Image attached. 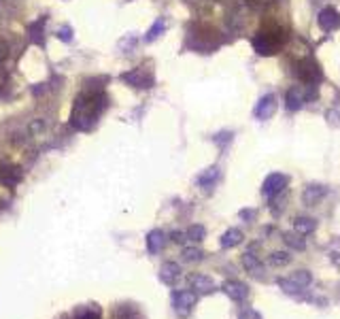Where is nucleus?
<instances>
[{"instance_id": "nucleus-22", "label": "nucleus", "mask_w": 340, "mask_h": 319, "mask_svg": "<svg viewBox=\"0 0 340 319\" xmlns=\"http://www.w3.org/2000/svg\"><path fill=\"white\" fill-rule=\"evenodd\" d=\"M185 236H187V241L200 243V241H204V236H207V228L200 226V224H194L185 230Z\"/></svg>"}, {"instance_id": "nucleus-4", "label": "nucleus", "mask_w": 340, "mask_h": 319, "mask_svg": "<svg viewBox=\"0 0 340 319\" xmlns=\"http://www.w3.org/2000/svg\"><path fill=\"white\" fill-rule=\"evenodd\" d=\"M279 45H281V39H274L268 32L257 34L253 39V49L259 56H272V53H276V49H279Z\"/></svg>"}, {"instance_id": "nucleus-3", "label": "nucleus", "mask_w": 340, "mask_h": 319, "mask_svg": "<svg viewBox=\"0 0 340 319\" xmlns=\"http://www.w3.org/2000/svg\"><path fill=\"white\" fill-rule=\"evenodd\" d=\"M196 302H198V294L194 289H179L173 294V306L179 315H190Z\"/></svg>"}, {"instance_id": "nucleus-26", "label": "nucleus", "mask_w": 340, "mask_h": 319, "mask_svg": "<svg viewBox=\"0 0 340 319\" xmlns=\"http://www.w3.org/2000/svg\"><path fill=\"white\" fill-rule=\"evenodd\" d=\"M268 262H270L272 266H287L291 262V255L287 251H272Z\"/></svg>"}, {"instance_id": "nucleus-9", "label": "nucleus", "mask_w": 340, "mask_h": 319, "mask_svg": "<svg viewBox=\"0 0 340 319\" xmlns=\"http://www.w3.org/2000/svg\"><path fill=\"white\" fill-rule=\"evenodd\" d=\"M276 111V98L274 94H266L259 98L257 106H255V117L257 119H270Z\"/></svg>"}, {"instance_id": "nucleus-25", "label": "nucleus", "mask_w": 340, "mask_h": 319, "mask_svg": "<svg viewBox=\"0 0 340 319\" xmlns=\"http://www.w3.org/2000/svg\"><path fill=\"white\" fill-rule=\"evenodd\" d=\"M77 319H100V308L98 304H89V306H83L77 311Z\"/></svg>"}, {"instance_id": "nucleus-2", "label": "nucleus", "mask_w": 340, "mask_h": 319, "mask_svg": "<svg viewBox=\"0 0 340 319\" xmlns=\"http://www.w3.org/2000/svg\"><path fill=\"white\" fill-rule=\"evenodd\" d=\"M312 283V274L308 270H296L293 274L285 279H279V287L285 291V294H300L302 289H306L308 285Z\"/></svg>"}, {"instance_id": "nucleus-19", "label": "nucleus", "mask_w": 340, "mask_h": 319, "mask_svg": "<svg viewBox=\"0 0 340 319\" xmlns=\"http://www.w3.org/2000/svg\"><path fill=\"white\" fill-rule=\"evenodd\" d=\"M243 266L247 268V272L253 274V277H262V274H264V266H262V262H259L257 255H253L251 251H247V253L243 255Z\"/></svg>"}, {"instance_id": "nucleus-14", "label": "nucleus", "mask_w": 340, "mask_h": 319, "mask_svg": "<svg viewBox=\"0 0 340 319\" xmlns=\"http://www.w3.org/2000/svg\"><path fill=\"white\" fill-rule=\"evenodd\" d=\"M319 26L323 30H336L338 26H340V15H338V11L336 9H332V7H327V9H323V11L319 13Z\"/></svg>"}, {"instance_id": "nucleus-31", "label": "nucleus", "mask_w": 340, "mask_h": 319, "mask_svg": "<svg viewBox=\"0 0 340 319\" xmlns=\"http://www.w3.org/2000/svg\"><path fill=\"white\" fill-rule=\"evenodd\" d=\"M327 119L332 126H340V111L338 109H332V111H327Z\"/></svg>"}, {"instance_id": "nucleus-12", "label": "nucleus", "mask_w": 340, "mask_h": 319, "mask_svg": "<svg viewBox=\"0 0 340 319\" xmlns=\"http://www.w3.org/2000/svg\"><path fill=\"white\" fill-rule=\"evenodd\" d=\"M111 319H145V315L140 313V308L136 304L123 302V304H117L111 311Z\"/></svg>"}, {"instance_id": "nucleus-35", "label": "nucleus", "mask_w": 340, "mask_h": 319, "mask_svg": "<svg viewBox=\"0 0 340 319\" xmlns=\"http://www.w3.org/2000/svg\"><path fill=\"white\" fill-rule=\"evenodd\" d=\"M173 241L175 243H183V241H187V236H185V232H173Z\"/></svg>"}, {"instance_id": "nucleus-32", "label": "nucleus", "mask_w": 340, "mask_h": 319, "mask_svg": "<svg viewBox=\"0 0 340 319\" xmlns=\"http://www.w3.org/2000/svg\"><path fill=\"white\" fill-rule=\"evenodd\" d=\"M9 58V43L5 39H0V64Z\"/></svg>"}, {"instance_id": "nucleus-34", "label": "nucleus", "mask_w": 340, "mask_h": 319, "mask_svg": "<svg viewBox=\"0 0 340 319\" xmlns=\"http://www.w3.org/2000/svg\"><path fill=\"white\" fill-rule=\"evenodd\" d=\"M230 138H232V134H230V132H219V134L215 136V143H219V145H226Z\"/></svg>"}, {"instance_id": "nucleus-10", "label": "nucleus", "mask_w": 340, "mask_h": 319, "mask_svg": "<svg viewBox=\"0 0 340 319\" xmlns=\"http://www.w3.org/2000/svg\"><path fill=\"white\" fill-rule=\"evenodd\" d=\"M221 287L232 300H234V302H245V300L249 298V287L245 285V283H240V281H226Z\"/></svg>"}, {"instance_id": "nucleus-1", "label": "nucleus", "mask_w": 340, "mask_h": 319, "mask_svg": "<svg viewBox=\"0 0 340 319\" xmlns=\"http://www.w3.org/2000/svg\"><path fill=\"white\" fill-rule=\"evenodd\" d=\"M104 109V98L98 92H85L81 96H77L75 106H73V115H70V123L81 130L87 132L96 126L98 115Z\"/></svg>"}, {"instance_id": "nucleus-37", "label": "nucleus", "mask_w": 340, "mask_h": 319, "mask_svg": "<svg viewBox=\"0 0 340 319\" xmlns=\"http://www.w3.org/2000/svg\"><path fill=\"white\" fill-rule=\"evenodd\" d=\"M7 83V73H5V70L3 68H0V90H3V85Z\"/></svg>"}, {"instance_id": "nucleus-30", "label": "nucleus", "mask_w": 340, "mask_h": 319, "mask_svg": "<svg viewBox=\"0 0 340 319\" xmlns=\"http://www.w3.org/2000/svg\"><path fill=\"white\" fill-rule=\"evenodd\" d=\"M245 3L249 7H253V9H266V7H270L274 0H245Z\"/></svg>"}, {"instance_id": "nucleus-36", "label": "nucleus", "mask_w": 340, "mask_h": 319, "mask_svg": "<svg viewBox=\"0 0 340 319\" xmlns=\"http://www.w3.org/2000/svg\"><path fill=\"white\" fill-rule=\"evenodd\" d=\"M240 217H243V219H253L255 217V211H240Z\"/></svg>"}, {"instance_id": "nucleus-21", "label": "nucleus", "mask_w": 340, "mask_h": 319, "mask_svg": "<svg viewBox=\"0 0 340 319\" xmlns=\"http://www.w3.org/2000/svg\"><path fill=\"white\" fill-rule=\"evenodd\" d=\"M219 179V168L217 166H211L207 168L200 177H198V185L200 188H211V185H215V181Z\"/></svg>"}, {"instance_id": "nucleus-27", "label": "nucleus", "mask_w": 340, "mask_h": 319, "mask_svg": "<svg viewBox=\"0 0 340 319\" xmlns=\"http://www.w3.org/2000/svg\"><path fill=\"white\" fill-rule=\"evenodd\" d=\"M285 243H287L291 249H298V251H304L306 249V241L304 238H300V234H285Z\"/></svg>"}, {"instance_id": "nucleus-33", "label": "nucleus", "mask_w": 340, "mask_h": 319, "mask_svg": "<svg viewBox=\"0 0 340 319\" xmlns=\"http://www.w3.org/2000/svg\"><path fill=\"white\" fill-rule=\"evenodd\" d=\"M238 319H262V317H259V313H257V311H253V308H247V311L240 313V317H238Z\"/></svg>"}, {"instance_id": "nucleus-23", "label": "nucleus", "mask_w": 340, "mask_h": 319, "mask_svg": "<svg viewBox=\"0 0 340 319\" xmlns=\"http://www.w3.org/2000/svg\"><path fill=\"white\" fill-rule=\"evenodd\" d=\"M164 28H166V22H164V17H157V20H155V24H153V26H151V28L147 30V34H145V41H147V43H153V41L159 37V34L164 32Z\"/></svg>"}, {"instance_id": "nucleus-7", "label": "nucleus", "mask_w": 340, "mask_h": 319, "mask_svg": "<svg viewBox=\"0 0 340 319\" xmlns=\"http://www.w3.org/2000/svg\"><path fill=\"white\" fill-rule=\"evenodd\" d=\"M298 77L302 79L304 83H317L321 79V70H319V66L315 64V62L302 60L298 64Z\"/></svg>"}, {"instance_id": "nucleus-13", "label": "nucleus", "mask_w": 340, "mask_h": 319, "mask_svg": "<svg viewBox=\"0 0 340 319\" xmlns=\"http://www.w3.org/2000/svg\"><path fill=\"white\" fill-rule=\"evenodd\" d=\"M327 194V188L325 185H317V183H312V185H306L302 192V200H304V205H308V207H315L317 202L323 198Z\"/></svg>"}, {"instance_id": "nucleus-11", "label": "nucleus", "mask_w": 340, "mask_h": 319, "mask_svg": "<svg viewBox=\"0 0 340 319\" xmlns=\"http://www.w3.org/2000/svg\"><path fill=\"white\" fill-rule=\"evenodd\" d=\"M190 285L192 289L196 291V294H213L215 291V283L211 277H207V274H202V272H196L190 277Z\"/></svg>"}, {"instance_id": "nucleus-16", "label": "nucleus", "mask_w": 340, "mask_h": 319, "mask_svg": "<svg viewBox=\"0 0 340 319\" xmlns=\"http://www.w3.org/2000/svg\"><path fill=\"white\" fill-rule=\"evenodd\" d=\"M179 277H181V266L177 262H166L162 266V270H159V279H162L166 285H175Z\"/></svg>"}, {"instance_id": "nucleus-6", "label": "nucleus", "mask_w": 340, "mask_h": 319, "mask_svg": "<svg viewBox=\"0 0 340 319\" xmlns=\"http://www.w3.org/2000/svg\"><path fill=\"white\" fill-rule=\"evenodd\" d=\"M24 179V173L20 166L15 164H0V183L7 185V188H13Z\"/></svg>"}, {"instance_id": "nucleus-8", "label": "nucleus", "mask_w": 340, "mask_h": 319, "mask_svg": "<svg viewBox=\"0 0 340 319\" xmlns=\"http://www.w3.org/2000/svg\"><path fill=\"white\" fill-rule=\"evenodd\" d=\"M121 79L126 83H130V85H134V87H151V79L147 77V70L142 68V66H136V68H132L130 73H123L121 75Z\"/></svg>"}, {"instance_id": "nucleus-28", "label": "nucleus", "mask_w": 340, "mask_h": 319, "mask_svg": "<svg viewBox=\"0 0 340 319\" xmlns=\"http://www.w3.org/2000/svg\"><path fill=\"white\" fill-rule=\"evenodd\" d=\"M45 24V17H41L39 22H34L30 28H28V32H30V37H32V41L34 43H41V26Z\"/></svg>"}, {"instance_id": "nucleus-38", "label": "nucleus", "mask_w": 340, "mask_h": 319, "mask_svg": "<svg viewBox=\"0 0 340 319\" xmlns=\"http://www.w3.org/2000/svg\"><path fill=\"white\" fill-rule=\"evenodd\" d=\"M9 3H13V0H9Z\"/></svg>"}, {"instance_id": "nucleus-29", "label": "nucleus", "mask_w": 340, "mask_h": 319, "mask_svg": "<svg viewBox=\"0 0 340 319\" xmlns=\"http://www.w3.org/2000/svg\"><path fill=\"white\" fill-rule=\"evenodd\" d=\"M58 39L64 41V43H70V41H73V28H70V26H64V28H60Z\"/></svg>"}, {"instance_id": "nucleus-5", "label": "nucleus", "mask_w": 340, "mask_h": 319, "mask_svg": "<svg viewBox=\"0 0 340 319\" xmlns=\"http://www.w3.org/2000/svg\"><path fill=\"white\" fill-rule=\"evenodd\" d=\"M287 183H289V179H287L285 175H281V173H272V175L266 177L262 192L266 194V196H272V198H274L276 194H281L285 188H287Z\"/></svg>"}, {"instance_id": "nucleus-18", "label": "nucleus", "mask_w": 340, "mask_h": 319, "mask_svg": "<svg viewBox=\"0 0 340 319\" xmlns=\"http://www.w3.org/2000/svg\"><path fill=\"white\" fill-rule=\"evenodd\" d=\"M164 241H166V236H164L162 230H151V232L147 234V251L149 253H159L164 247Z\"/></svg>"}, {"instance_id": "nucleus-17", "label": "nucleus", "mask_w": 340, "mask_h": 319, "mask_svg": "<svg viewBox=\"0 0 340 319\" xmlns=\"http://www.w3.org/2000/svg\"><path fill=\"white\" fill-rule=\"evenodd\" d=\"M293 230H296L300 236H308V234H312L317 230V221L312 217L300 215V217H296V221H293Z\"/></svg>"}, {"instance_id": "nucleus-20", "label": "nucleus", "mask_w": 340, "mask_h": 319, "mask_svg": "<svg viewBox=\"0 0 340 319\" xmlns=\"http://www.w3.org/2000/svg\"><path fill=\"white\" fill-rule=\"evenodd\" d=\"M219 243H221L223 249H232V247H236V245L243 243V232H240L238 228H230L228 232L219 238Z\"/></svg>"}, {"instance_id": "nucleus-15", "label": "nucleus", "mask_w": 340, "mask_h": 319, "mask_svg": "<svg viewBox=\"0 0 340 319\" xmlns=\"http://www.w3.org/2000/svg\"><path fill=\"white\" fill-rule=\"evenodd\" d=\"M304 102H306V92H304V87H300V85L291 87L287 96H285V104H287L289 111H298Z\"/></svg>"}, {"instance_id": "nucleus-24", "label": "nucleus", "mask_w": 340, "mask_h": 319, "mask_svg": "<svg viewBox=\"0 0 340 319\" xmlns=\"http://www.w3.org/2000/svg\"><path fill=\"white\" fill-rule=\"evenodd\" d=\"M181 255H183L185 262H200L204 258V251L200 249V247H185Z\"/></svg>"}]
</instances>
